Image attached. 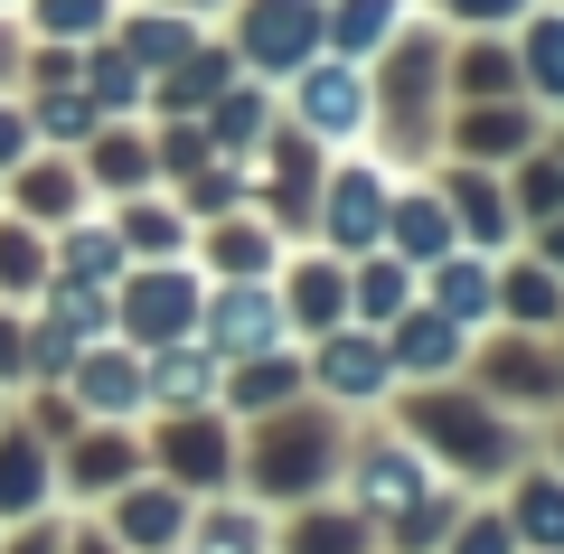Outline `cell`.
Segmentation results:
<instances>
[{"mask_svg":"<svg viewBox=\"0 0 564 554\" xmlns=\"http://www.w3.org/2000/svg\"><path fill=\"white\" fill-rule=\"evenodd\" d=\"M339 498L367 517L377 554H433L452 535V517L470 508V489H452L395 423H367L348 433V460H339Z\"/></svg>","mask_w":564,"mask_h":554,"instance_id":"obj_1","label":"cell"},{"mask_svg":"<svg viewBox=\"0 0 564 554\" xmlns=\"http://www.w3.org/2000/svg\"><path fill=\"white\" fill-rule=\"evenodd\" d=\"M386 423H395L404 442H414L433 470L452 479V489L489 498L518 460H536V433H527L518 414H499V404L480 395L470 377H443V385H395L386 395Z\"/></svg>","mask_w":564,"mask_h":554,"instance_id":"obj_2","label":"cell"},{"mask_svg":"<svg viewBox=\"0 0 564 554\" xmlns=\"http://www.w3.org/2000/svg\"><path fill=\"white\" fill-rule=\"evenodd\" d=\"M339 460H348V414L321 395L282 404V414H254L236 433V489L254 508H311V498L339 489Z\"/></svg>","mask_w":564,"mask_h":554,"instance_id":"obj_3","label":"cell"},{"mask_svg":"<svg viewBox=\"0 0 564 554\" xmlns=\"http://www.w3.org/2000/svg\"><path fill=\"white\" fill-rule=\"evenodd\" d=\"M443 57H452V29H433L423 10H414V29H404L386 57H367V95H377L367 151H377L386 170H433V160H443V122H452Z\"/></svg>","mask_w":564,"mask_h":554,"instance_id":"obj_4","label":"cell"},{"mask_svg":"<svg viewBox=\"0 0 564 554\" xmlns=\"http://www.w3.org/2000/svg\"><path fill=\"white\" fill-rule=\"evenodd\" d=\"M462 377L480 385L499 414H518L527 433H536L545 414H564V357H555V338H545V329H480Z\"/></svg>","mask_w":564,"mask_h":554,"instance_id":"obj_5","label":"cell"},{"mask_svg":"<svg viewBox=\"0 0 564 554\" xmlns=\"http://www.w3.org/2000/svg\"><path fill=\"white\" fill-rule=\"evenodd\" d=\"M395 178H404V170H386L377 151H339V160L321 170V207H311V245H329L339 263L377 254V245H386V198H395Z\"/></svg>","mask_w":564,"mask_h":554,"instance_id":"obj_6","label":"cell"},{"mask_svg":"<svg viewBox=\"0 0 564 554\" xmlns=\"http://www.w3.org/2000/svg\"><path fill=\"white\" fill-rule=\"evenodd\" d=\"M282 122H302L321 151H367V132H377V95H367V66L348 57H311L302 76H282Z\"/></svg>","mask_w":564,"mask_h":554,"instance_id":"obj_7","label":"cell"},{"mask_svg":"<svg viewBox=\"0 0 564 554\" xmlns=\"http://www.w3.org/2000/svg\"><path fill=\"white\" fill-rule=\"evenodd\" d=\"M198 311H207V273L198 263H132L113 282V319H122V348H180L198 338Z\"/></svg>","mask_w":564,"mask_h":554,"instance_id":"obj_8","label":"cell"},{"mask_svg":"<svg viewBox=\"0 0 564 554\" xmlns=\"http://www.w3.org/2000/svg\"><path fill=\"white\" fill-rule=\"evenodd\" d=\"M302 367H311V395L339 404L348 423L386 414V395H395V357H386V329H358V319H339V329L302 338Z\"/></svg>","mask_w":564,"mask_h":554,"instance_id":"obj_9","label":"cell"},{"mask_svg":"<svg viewBox=\"0 0 564 554\" xmlns=\"http://www.w3.org/2000/svg\"><path fill=\"white\" fill-rule=\"evenodd\" d=\"M141 452H151V479H170V489H188V498L236 489V414H226V404H207V414H161V433L141 442Z\"/></svg>","mask_w":564,"mask_h":554,"instance_id":"obj_10","label":"cell"},{"mask_svg":"<svg viewBox=\"0 0 564 554\" xmlns=\"http://www.w3.org/2000/svg\"><path fill=\"white\" fill-rule=\"evenodd\" d=\"M226 10H236L226 47H236L245 76L282 85V76H302L321 57V0H226Z\"/></svg>","mask_w":564,"mask_h":554,"instance_id":"obj_11","label":"cell"},{"mask_svg":"<svg viewBox=\"0 0 564 554\" xmlns=\"http://www.w3.org/2000/svg\"><path fill=\"white\" fill-rule=\"evenodd\" d=\"M198 338L236 367V357H263V348H302L292 319H282L273 282H207V311H198Z\"/></svg>","mask_w":564,"mask_h":554,"instance_id":"obj_12","label":"cell"},{"mask_svg":"<svg viewBox=\"0 0 564 554\" xmlns=\"http://www.w3.org/2000/svg\"><path fill=\"white\" fill-rule=\"evenodd\" d=\"M545 141V113L527 95H508V104H452V122H443V160H470V170H508V160H527Z\"/></svg>","mask_w":564,"mask_h":554,"instance_id":"obj_13","label":"cell"},{"mask_svg":"<svg viewBox=\"0 0 564 554\" xmlns=\"http://www.w3.org/2000/svg\"><path fill=\"white\" fill-rule=\"evenodd\" d=\"M433 188L452 207V236L470 254H508L518 245V207H508V178L499 170H470V160H433Z\"/></svg>","mask_w":564,"mask_h":554,"instance_id":"obj_14","label":"cell"},{"mask_svg":"<svg viewBox=\"0 0 564 554\" xmlns=\"http://www.w3.org/2000/svg\"><path fill=\"white\" fill-rule=\"evenodd\" d=\"M470 338H480V329H462L452 311L414 301L404 319H386V357H395V385H443V377H462V367H470Z\"/></svg>","mask_w":564,"mask_h":554,"instance_id":"obj_15","label":"cell"},{"mask_svg":"<svg viewBox=\"0 0 564 554\" xmlns=\"http://www.w3.org/2000/svg\"><path fill=\"white\" fill-rule=\"evenodd\" d=\"M273 301H282V319H292V338L339 329L348 319V263L329 254V245H292L282 273H273Z\"/></svg>","mask_w":564,"mask_h":554,"instance_id":"obj_16","label":"cell"},{"mask_svg":"<svg viewBox=\"0 0 564 554\" xmlns=\"http://www.w3.org/2000/svg\"><path fill=\"white\" fill-rule=\"evenodd\" d=\"M104 508H113V526H104V535H113L122 554H180V545H188V517H198V498L141 470L132 489H113Z\"/></svg>","mask_w":564,"mask_h":554,"instance_id":"obj_17","label":"cell"},{"mask_svg":"<svg viewBox=\"0 0 564 554\" xmlns=\"http://www.w3.org/2000/svg\"><path fill=\"white\" fill-rule=\"evenodd\" d=\"M452 245L462 236H452V207H443V188H433V170H404L395 198H386V254L423 273V263H443Z\"/></svg>","mask_w":564,"mask_h":554,"instance_id":"obj_18","label":"cell"},{"mask_svg":"<svg viewBox=\"0 0 564 554\" xmlns=\"http://www.w3.org/2000/svg\"><path fill=\"white\" fill-rule=\"evenodd\" d=\"M282 254H292V245H282L254 207H236V217H207V226H198V273H207V282H273Z\"/></svg>","mask_w":564,"mask_h":554,"instance_id":"obj_19","label":"cell"},{"mask_svg":"<svg viewBox=\"0 0 564 554\" xmlns=\"http://www.w3.org/2000/svg\"><path fill=\"white\" fill-rule=\"evenodd\" d=\"M489 498H499V517L518 526V545H527V554H564V470H555L545 452H536V460H518V470H508Z\"/></svg>","mask_w":564,"mask_h":554,"instance_id":"obj_20","label":"cell"},{"mask_svg":"<svg viewBox=\"0 0 564 554\" xmlns=\"http://www.w3.org/2000/svg\"><path fill=\"white\" fill-rule=\"evenodd\" d=\"M66 377H76V404H85L95 423H132V414H151V367H141V348L95 338V348H85Z\"/></svg>","mask_w":564,"mask_h":554,"instance_id":"obj_21","label":"cell"},{"mask_svg":"<svg viewBox=\"0 0 564 554\" xmlns=\"http://www.w3.org/2000/svg\"><path fill=\"white\" fill-rule=\"evenodd\" d=\"M141 470H151V452H141L132 423H76V442H66V489L76 498H113Z\"/></svg>","mask_w":564,"mask_h":554,"instance_id":"obj_22","label":"cell"},{"mask_svg":"<svg viewBox=\"0 0 564 554\" xmlns=\"http://www.w3.org/2000/svg\"><path fill=\"white\" fill-rule=\"evenodd\" d=\"M443 85H452V104H508V95H527V85H518V39H508V29H462L452 57H443Z\"/></svg>","mask_w":564,"mask_h":554,"instance_id":"obj_23","label":"cell"},{"mask_svg":"<svg viewBox=\"0 0 564 554\" xmlns=\"http://www.w3.org/2000/svg\"><path fill=\"white\" fill-rule=\"evenodd\" d=\"M273 122H282V95H273L263 76H236V85L198 113V132H207V151H217V160H245V170H254V151H263Z\"/></svg>","mask_w":564,"mask_h":554,"instance_id":"obj_24","label":"cell"},{"mask_svg":"<svg viewBox=\"0 0 564 554\" xmlns=\"http://www.w3.org/2000/svg\"><path fill=\"white\" fill-rule=\"evenodd\" d=\"M151 414H207L226 395V357L207 338H180V348H151Z\"/></svg>","mask_w":564,"mask_h":554,"instance_id":"obj_25","label":"cell"},{"mask_svg":"<svg viewBox=\"0 0 564 554\" xmlns=\"http://www.w3.org/2000/svg\"><path fill=\"white\" fill-rule=\"evenodd\" d=\"M414 10L423 0H321V47L348 57V66H367V57H386V47L414 29Z\"/></svg>","mask_w":564,"mask_h":554,"instance_id":"obj_26","label":"cell"},{"mask_svg":"<svg viewBox=\"0 0 564 554\" xmlns=\"http://www.w3.org/2000/svg\"><path fill=\"white\" fill-rule=\"evenodd\" d=\"M236 76H245L236 47H226V39H198L180 66H170V76H151V113H161V122H198V113H207V104H217Z\"/></svg>","mask_w":564,"mask_h":554,"instance_id":"obj_27","label":"cell"},{"mask_svg":"<svg viewBox=\"0 0 564 554\" xmlns=\"http://www.w3.org/2000/svg\"><path fill=\"white\" fill-rule=\"evenodd\" d=\"M489 329H545L555 338L564 329V273L536 263L527 245H508L499 254V319H489Z\"/></svg>","mask_w":564,"mask_h":554,"instance_id":"obj_28","label":"cell"},{"mask_svg":"<svg viewBox=\"0 0 564 554\" xmlns=\"http://www.w3.org/2000/svg\"><path fill=\"white\" fill-rule=\"evenodd\" d=\"M311 395V367H302V348H263V357H236L226 367V414L236 423H254V414H282V404H302Z\"/></svg>","mask_w":564,"mask_h":554,"instance_id":"obj_29","label":"cell"},{"mask_svg":"<svg viewBox=\"0 0 564 554\" xmlns=\"http://www.w3.org/2000/svg\"><path fill=\"white\" fill-rule=\"evenodd\" d=\"M423 301H433V311H452L462 329H489V319H499V254L452 245L443 263H423Z\"/></svg>","mask_w":564,"mask_h":554,"instance_id":"obj_30","label":"cell"},{"mask_svg":"<svg viewBox=\"0 0 564 554\" xmlns=\"http://www.w3.org/2000/svg\"><path fill=\"white\" fill-rule=\"evenodd\" d=\"M273 554H377V535H367V517L329 489V498H311V508L273 517Z\"/></svg>","mask_w":564,"mask_h":554,"instance_id":"obj_31","label":"cell"},{"mask_svg":"<svg viewBox=\"0 0 564 554\" xmlns=\"http://www.w3.org/2000/svg\"><path fill=\"white\" fill-rule=\"evenodd\" d=\"M508 39H518V85H527V104H536L545 122H564V10H555V0H536Z\"/></svg>","mask_w":564,"mask_h":554,"instance_id":"obj_32","label":"cell"},{"mask_svg":"<svg viewBox=\"0 0 564 554\" xmlns=\"http://www.w3.org/2000/svg\"><path fill=\"white\" fill-rule=\"evenodd\" d=\"M85 178H95L104 198H141V188H161L151 132H141V122H95V141H85Z\"/></svg>","mask_w":564,"mask_h":554,"instance_id":"obj_33","label":"cell"},{"mask_svg":"<svg viewBox=\"0 0 564 554\" xmlns=\"http://www.w3.org/2000/svg\"><path fill=\"white\" fill-rule=\"evenodd\" d=\"M414 301H423V273H414V263H395L386 245L348 263V319H358V329H386V319H404Z\"/></svg>","mask_w":564,"mask_h":554,"instance_id":"obj_34","label":"cell"},{"mask_svg":"<svg viewBox=\"0 0 564 554\" xmlns=\"http://www.w3.org/2000/svg\"><path fill=\"white\" fill-rule=\"evenodd\" d=\"M113 236H122V254L132 263H188V245H198V226L180 217V198H122V217H113Z\"/></svg>","mask_w":564,"mask_h":554,"instance_id":"obj_35","label":"cell"},{"mask_svg":"<svg viewBox=\"0 0 564 554\" xmlns=\"http://www.w3.org/2000/svg\"><path fill=\"white\" fill-rule=\"evenodd\" d=\"M188 554H273V508H254V498H198V517H188Z\"/></svg>","mask_w":564,"mask_h":554,"instance_id":"obj_36","label":"cell"},{"mask_svg":"<svg viewBox=\"0 0 564 554\" xmlns=\"http://www.w3.org/2000/svg\"><path fill=\"white\" fill-rule=\"evenodd\" d=\"M57 282H95V292H113L122 273H132V254H122V236L113 226H95V217H66V236H57V263H47Z\"/></svg>","mask_w":564,"mask_h":554,"instance_id":"obj_37","label":"cell"},{"mask_svg":"<svg viewBox=\"0 0 564 554\" xmlns=\"http://www.w3.org/2000/svg\"><path fill=\"white\" fill-rule=\"evenodd\" d=\"M198 39H207V29L188 20V10H161V0L122 20V57H132L141 76H170V66H180V57H188V47H198Z\"/></svg>","mask_w":564,"mask_h":554,"instance_id":"obj_38","label":"cell"},{"mask_svg":"<svg viewBox=\"0 0 564 554\" xmlns=\"http://www.w3.org/2000/svg\"><path fill=\"white\" fill-rule=\"evenodd\" d=\"M85 104H95L104 122H132V113H151V76H141L122 47H95V57H85Z\"/></svg>","mask_w":564,"mask_h":554,"instance_id":"obj_39","label":"cell"},{"mask_svg":"<svg viewBox=\"0 0 564 554\" xmlns=\"http://www.w3.org/2000/svg\"><path fill=\"white\" fill-rule=\"evenodd\" d=\"M499 178H508V207H518V236H527V226H545V217H564V160L545 151V141L527 160H508Z\"/></svg>","mask_w":564,"mask_h":554,"instance_id":"obj_40","label":"cell"},{"mask_svg":"<svg viewBox=\"0 0 564 554\" xmlns=\"http://www.w3.org/2000/svg\"><path fill=\"white\" fill-rule=\"evenodd\" d=\"M47 508V452L39 433H0V517H39Z\"/></svg>","mask_w":564,"mask_h":554,"instance_id":"obj_41","label":"cell"},{"mask_svg":"<svg viewBox=\"0 0 564 554\" xmlns=\"http://www.w3.org/2000/svg\"><path fill=\"white\" fill-rule=\"evenodd\" d=\"M85 207V178L66 170V160H39V170H20V217H47V226H66Z\"/></svg>","mask_w":564,"mask_h":554,"instance_id":"obj_42","label":"cell"},{"mask_svg":"<svg viewBox=\"0 0 564 554\" xmlns=\"http://www.w3.org/2000/svg\"><path fill=\"white\" fill-rule=\"evenodd\" d=\"M433 554H527V545H518V526L499 517V498H470V508L452 517V535H443Z\"/></svg>","mask_w":564,"mask_h":554,"instance_id":"obj_43","label":"cell"},{"mask_svg":"<svg viewBox=\"0 0 564 554\" xmlns=\"http://www.w3.org/2000/svg\"><path fill=\"white\" fill-rule=\"evenodd\" d=\"M29 20H39V39L85 47V39H104V29H113L122 10H113V0H29Z\"/></svg>","mask_w":564,"mask_h":554,"instance_id":"obj_44","label":"cell"},{"mask_svg":"<svg viewBox=\"0 0 564 554\" xmlns=\"http://www.w3.org/2000/svg\"><path fill=\"white\" fill-rule=\"evenodd\" d=\"M527 10H536V0H423V20L452 29V39H462V29H518Z\"/></svg>","mask_w":564,"mask_h":554,"instance_id":"obj_45","label":"cell"},{"mask_svg":"<svg viewBox=\"0 0 564 554\" xmlns=\"http://www.w3.org/2000/svg\"><path fill=\"white\" fill-rule=\"evenodd\" d=\"M95 104H85V85H57V95H39V122H29V132H47V141H76V151H85V141H95Z\"/></svg>","mask_w":564,"mask_h":554,"instance_id":"obj_46","label":"cell"},{"mask_svg":"<svg viewBox=\"0 0 564 554\" xmlns=\"http://www.w3.org/2000/svg\"><path fill=\"white\" fill-rule=\"evenodd\" d=\"M151 160H161V178L180 188V178H188V170H207L217 151H207V132H198V122H151Z\"/></svg>","mask_w":564,"mask_h":554,"instance_id":"obj_47","label":"cell"},{"mask_svg":"<svg viewBox=\"0 0 564 554\" xmlns=\"http://www.w3.org/2000/svg\"><path fill=\"white\" fill-rule=\"evenodd\" d=\"M0 282L10 292H47V245L29 226H0Z\"/></svg>","mask_w":564,"mask_h":554,"instance_id":"obj_48","label":"cell"},{"mask_svg":"<svg viewBox=\"0 0 564 554\" xmlns=\"http://www.w3.org/2000/svg\"><path fill=\"white\" fill-rule=\"evenodd\" d=\"M527 254H536V263H555V273H564V217H545V226H527Z\"/></svg>","mask_w":564,"mask_h":554,"instance_id":"obj_49","label":"cell"},{"mask_svg":"<svg viewBox=\"0 0 564 554\" xmlns=\"http://www.w3.org/2000/svg\"><path fill=\"white\" fill-rule=\"evenodd\" d=\"M20 151H29V113H10V104H0V170H10Z\"/></svg>","mask_w":564,"mask_h":554,"instance_id":"obj_50","label":"cell"},{"mask_svg":"<svg viewBox=\"0 0 564 554\" xmlns=\"http://www.w3.org/2000/svg\"><path fill=\"white\" fill-rule=\"evenodd\" d=\"M20 367H29V338L10 329V319H0V377H20Z\"/></svg>","mask_w":564,"mask_h":554,"instance_id":"obj_51","label":"cell"},{"mask_svg":"<svg viewBox=\"0 0 564 554\" xmlns=\"http://www.w3.org/2000/svg\"><path fill=\"white\" fill-rule=\"evenodd\" d=\"M10 554H66V535L57 526H20V545H10Z\"/></svg>","mask_w":564,"mask_h":554,"instance_id":"obj_52","label":"cell"},{"mask_svg":"<svg viewBox=\"0 0 564 554\" xmlns=\"http://www.w3.org/2000/svg\"><path fill=\"white\" fill-rule=\"evenodd\" d=\"M536 452H545V460L564 470V414H545V423H536Z\"/></svg>","mask_w":564,"mask_h":554,"instance_id":"obj_53","label":"cell"},{"mask_svg":"<svg viewBox=\"0 0 564 554\" xmlns=\"http://www.w3.org/2000/svg\"><path fill=\"white\" fill-rule=\"evenodd\" d=\"M66 554H122L113 535H66Z\"/></svg>","mask_w":564,"mask_h":554,"instance_id":"obj_54","label":"cell"},{"mask_svg":"<svg viewBox=\"0 0 564 554\" xmlns=\"http://www.w3.org/2000/svg\"><path fill=\"white\" fill-rule=\"evenodd\" d=\"M161 10H188V20H207V10H226V0H161Z\"/></svg>","mask_w":564,"mask_h":554,"instance_id":"obj_55","label":"cell"},{"mask_svg":"<svg viewBox=\"0 0 564 554\" xmlns=\"http://www.w3.org/2000/svg\"><path fill=\"white\" fill-rule=\"evenodd\" d=\"M545 151H555V160H564V122H545Z\"/></svg>","mask_w":564,"mask_h":554,"instance_id":"obj_56","label":"cell"},{"mask_svg":"<svg viewBox=\"0 0 564 554\" xmlns=\"http://www.w3.org/2000/svg\"><path fill=\"white\" fill-rule=\"evenodd\" d=\"M555 357H564V329H555Z\"/></svg>","mask_w":564,"mask_h":554,"instance_id":"obj_57","label":"cell"},{"mask_svg":"<svg viewBox=\"0 0 564 554\" xmlns=\"http://www.w3.org/2000/svg\"><path fill=\"white\" fill-rule=\"evenodd\" d=\"M555 10H564V0H555Z\"/></svg>","mask_w":564,"mask_h":554,"instance_id":"obj_58","label":"cell"},{"mask_svg":"<svg viewBox=\"0 0 564 554\" xmlns=\"http://www.w3.org/2000/svg\"><path fill=\"white\" fill-rule=\"evenodd\" d=\"M180 554H188V545H180Z\"/></svg>","mask_w":564,"mask_h":554,"instance_id":"obj_59","label":"cell"}]
</instances>
